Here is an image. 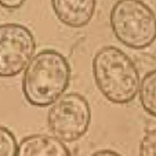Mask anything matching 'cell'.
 <instances>
[{
  "label": "cell",
  "mask_w": 156,
  "mask_h": 156,
  "mask_svg": "<svg viewBox=\"0 0 156 156\" xmlns=\"http://www.w3.org/2000/svg\"><path fill=\"white\" fill-rule=\"evenodd\" d=\"M71 82V64L55 50L37 53L25 69L22 79L24 97L33 106L53 105L64 95Z\"/></svg>",
  "instance_id": "obj_1"
},
{
  "label": "cell",
  "mask_w": 156,
  "mask_h": 156,
  "mask_svg": "<svg viewBox=\"0 0 156 156\" xmlns=\"http://www.w3.org/2000/svg\"><path fill=\"white\" fill-rule=\"evenodd\" d=\"M93 75L98 90L113 104H130L140 90V72L126 53L104 46L93 58Z\"/></svg>",
  "instance_id": "obj_2"
},
{
  "label": "cell",
  "mask_w": 156,
  "mask_h": 156,
  "mask_svg": "<svg viewBox=\"0 0 156 156\" xmlns=\"http://www.w3.org/2000/svg\"><path fill=\"white\" fill-rule=\"evenodd\" d=\"M109 18L113 35L127 47L144 50L156 40V14L142 0H118Z\"/></svg>",
  "instance_id": "obj_3"
},
{
  "label": "cell",
  "mask_w": 156,
  "mask_h": 156,
  "mask_svg": "<svg viewBox=\"0 0 156 156\" xmlns=\"http://www.w3.org/2000/svg\"><path fill=\"white\" fill-rule=\"evenodd\" d=\"M91 123L90 104L79 93L64 94L47 113V124L54 137L64 142H75L87 133Z\"/></svg>",
  "instance_id": "obj_4"
},
{
  "label": "cell",
  "mask_w": 156,
  "mask_h": 156,
  "mask_svg": "<svg viewBox=\"0 0 156 156\" xmlns=\"http://www.w3.org/2000/svg\"><path fill=\"white\" fill-rule=\"evenodd\" d=\"M36 39L29 28L7 22L0 25V77H14L35 57Z\"/></svg>",
  "instance_id": "obj_5"
},
{
  "label": "cell",
  "mask_w": 156,
  "mask_h": 156,
  "mask_svg": "<svg viewBox=\"0 0 156 156\" xmlns=\"http://www.w3.org/2000/svg\"><path fill=\"white\" fill-rule=\"evenodd\" d=\"M57 18L71 28H83L91 21L95 0H51Z\"/></svg>",
  "instance_id": "obj_6"
},
{
  "label": "cell",
  "mask_w": 156,
  "mask_h": 156,
  "mask_svg": "<svg viewBox=\"0 0 156 156\" xmlns=\"http://www.w3.org/2000/svg\"><path fill=\"white\" fill-rule=\"evenodd\" d=\"M17 156H72L64 141L47 134H32L18 144Z\"/></svg>",
  "instance_id": "obj_7"
},
{
  "label": "cell",
  "mask_w": 156,
  "mask_h": 156,
  "mask_svg": "<svg viewBox=\"0 0 156 156\" xmlns=\"http://www.w3.org/2000/svg\"><path fill=\"white\" fill-rule=\"evenodd\" d=\"M138 93L145 112L156 118V69L148 72L141 79Z\"/></svg>",
  "instance_id": "obj_8"
},
{
  "label": "cell",
  "mask_w": 156,
  "mask_h": 156,
  "mask_svg": "<svg viewBox=\"0 0 156 156\" xmlns=\"http://www.w3.org/2000/svg\"><path fill=\"white\" fill-rule=\"evenodd\" d=\"M18 142L10 129L0 126V156H17Z\"/></svg>",
  "instance_id": "obj_9"
},
{
  "label": "cell",
  "mask_w": 156,
  "mask_h": 156,
  "mask_svg": "<svg viewBox=\"0 0 156 156\" xmlns=\"http://www.w3.org/2000/svg\"><path fill=\"white\" fill-rule=\"evenodd\" d=\"M140 156H156V129L148 130L144 134L138 148Z\"/></svg>",
  "instance_id": "obj_10"
},
{
  "label": "cell",
  "mask_w": 156,
  "mask_h": 156,
  "mask_svg": "<svg viewBox=\"0 0 156 156\" xmlns=\"http://www.w3.org/2000/svg\"><path fill=\"white\" fill-rule=\"evenodd\" d=\"M27 0H0V6L9 10H17L24 6Z\"/></svg>",
  "instance_id": "obj_11"
},
{
  "label": "cell",
  "mask_w": 156,
  "mask_h": 156,
  "mask_svg": "<svg viewBox=\"0 0 156 156\" xmlns=\"http://www.w3.org/2000/svg\"><path fill=\"white\" fill-rule=\"evenodd\" d=\"M91 156H122V155L118 152H115V151H112V149H101V151L94 152Z\"/></svg>",
  "instance_id": "obj_12"
}]
</instances>
